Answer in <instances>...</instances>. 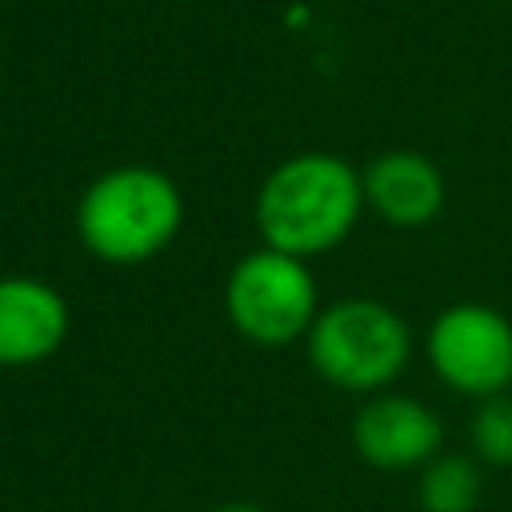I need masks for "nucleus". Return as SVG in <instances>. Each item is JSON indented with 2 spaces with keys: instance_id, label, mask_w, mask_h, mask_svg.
I'll use <instances>...</instances> for the list:
<instances>
[{
  "instance_id": "nucleus-1",
  "label": "nucleus",
  "mask_w": 512,
  "mask_h": 512,
  "mask_svg": "<svg viewBox=\"0 0 512 512\" xmlns=\"http://www.w3.org/2000/svg\"><path fill=\"white\" fill-rule=\"evenodd\" d=\"M364 212L360 172L332 152L280 160L256 192V232L268 248L312 260L348 240Z\"/></svg>"
},
{
  "instance_id": "nucleus-2",
  "label": "nucleus",
  "mask_w": 512,
  "mask_h": 512,
  "mask_svg": "<svg viewBox=\"0 0 512 512\" xmlns=\"http://www.w3.org/2000/svg\"><path fill=\"white\" fill-rule=\"evenodd\" d=\"M184 224L176 180L148 164L100 172L76 204V236L104 264H144L160 256Z\"/></svg>"
},
{
  "instance_id": "nucleus-3",
  "label": "nucleus",
  "mask_w": 512,
  "mask_h": 512,
  "mask_svg": "<svg viewBox=\"0 0 512 512\" xmlns=\"http://www.w3.org/2000/svg\"><path fill=\"white\" fill-rule=\"evenodd\" d=\"M304 344L312 368L332 388L360 396L388 392L412 360V332L404 316L368 296H344L320 308Z\"/></svg>"
},
{
  "instance_id": "nucleus-4",
  "label": "nucleus",
  "mask_w": 512,
  "mask_h": 512,
  "mask_svg": "<svg viewBox=\"0 0 512 512\" xmlns=\"http://www.w3.org/2000/svg\"><path fill=\"white\" fill-rule=\"evenodd\" d=\"M224 312L232 328L252 344H292L308 336L320 312L316 276L308 260L260 244L232 264L224 280Z\"/></svg>"
},
{
  "instance_id": "nucleus-5",
  "label": "nucleus",
  "mask_w": 512,
  "mask_h": 512,
  "mask_svg": "<svg viewBox=\"0 0 512 512\" xmlns=\"http://www.w3.org/2000/svg\"><path fill=\"white\" fill-rule=\"evenodd\" d=\"M432 372L460 396L488 400L512 388V320L492 304H448L424 340Z\"/></svg>"
},
{
  "instance_id": "nucleus-6",
  "label": "nucleus",
  "mask_w": 512,
  "mask_h": 512,
  "mask_svg": "<svg viewBox=\"0 0 512 512\" xmlns=\"http://www.w3.org/2000/svg\"><path fill=\"white\" fill-rule=\"evenodd\" d=\"M444 428L436 412L404 392H376L360 404L352 420V444L356 452L384 472L424 468L432 456H440Z\"/></svg>"
},
{
  "instance_id": "nucleus-7",
  "label": "nucleus",
  "mask_w": 512,
  "mask_h": 512,
  "mask_svg": "<svg viewBox=\"0 0 512 512\" xmlns=\"http://www.w3.org/2000/svg\"><path fill=\"white\" fill-rule=\"evenodd\" d=\"M68 336V300L40 276H0V368H28Z\"/></svg>"
},
{
  "instance_id": "nucleus-8",
  "label": "nucleus",
  "mask_w": 512,
  "mask_h": 512,
  "mask_svg": "<svg viewBox=\"0 0 512 512\" xmlns=\"http://www.w3.org/2000/svg\"><path fill=\"white\" fill-rule=\"evenodd\" d=\"M364 204L392 228H424L444 208L440 168L412 148H388L360 172Z\"/></svg>"
},
{
  "instance_id": "nucleus-9",
  "label": "nucleus",
  "mask_w": 512,
  "mask_h": 512,
  "mask_svg": "<svg viewBox=\"0 0 512 512\" xmlns=\"http://www.w3.org/2000/svg\"><path fill=\"white\" fill-rule=\"evenodd\" d=\"M420 512H472L480 504V468L468 456L440 452L420 468L416 480Z\"/></svg>"
},
{
  "instance_id": "nucleus-10",
  "label": "nucleus",
  "mask_w": 512,
  "mask_h": 512,
  "mask_svg": "<svg viewBox=\"0 0 512 512\" xmlns=\"http://www.w3.org/2000/svg\"><path fill=\"white\" fill-rule=\"evenodd\" d=\"M472 448L484 464L512 468V392L488 396L472 412Z\"/></svg>"
},
{
  "instance_id": "nucleus-11",
  "label": "nucleus",
  "mask_w": 512,
  "mask_h": 512,
  "mask_svg": "<svg viewBox=\"0 0 512 512\" xmlns=\"http://www.w3.org/2000/svg\"><path fill=\"white\" fill-rule=\"evenodd\" d=\"M208 512H264V508L252 504V500H228V504H216V508H208Z\"/></svg>"
}]
</instances>
